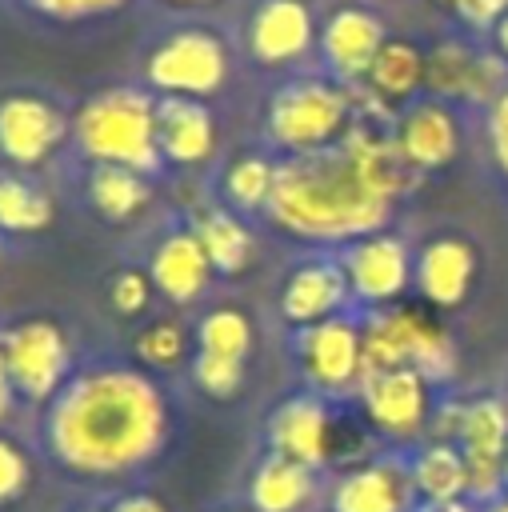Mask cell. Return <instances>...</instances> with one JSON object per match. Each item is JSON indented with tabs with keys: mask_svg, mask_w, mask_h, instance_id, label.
<instances>
[{
	"mask_svg": "<svg viewBox=\"0 0 508 512\" xmlns=\"http://www.w3.org/2000/svg\"><path fill=\"white\" fill-rule=\"evenodd\" d=\"M24 4L52 20H92V16L116 12L124 0H24Z\"/></svg>",
	"mask_w": 508,
	"mask_h": 512,
	"instance_id": "35",
	"label": "cell"
},
{
	"mask_svg": "<svg viewBox=\"0 0 508 512\" xmlns=\"http://www.w3.org/2000/svg\"><path fill=\"white\" fill-rule=\"evenodd\" d=\"M0 356L12 376V388L28 404H52L56 392L72 380V344L52 320H20L0 332Z\"/></svg>",
	"mask_w": 508,
	"mask_h": 512,
	"instance_id": "6",
	"label": "cell"
},
{
	"mask_svg": "<svg viewBox=\"0 0 508 512\" xmlns=\"http://www.w3.org/2000/svg\"><path fill=\"white\" fill-rule=\"evenodd\" d=\"M436 4H440V8H448V12H452V16H456V8H460V4H464V0H436Z\"/></svg>",
	"mask_w": 508,
	"mask_h": 512,
	"instance_id": "42",
	"label": "cell"
},
{
	"mask_svg": "<svg viewBox=\"0 0 508 512\" xmlns=\"http://www.w3.org/2000/svg\"><path fill=\"white\" fill-rule=\"evenodd\" d=\"M340 268H344L348 292L376 312V308H392L408 292L416 260H412V252H408V244L400 236L368 232V236H360V240H352L344 248Z\"/></svg>",
	"mask_w": 508,
	"mask_h": 512,
	"instance_id": "10",
	"label": "cell"
},
{
	"mask_svg": "<svg viewBox=\"0 0 508 512\" xmlns=\"http://www.w3.org/2000/svg\"><path fill=\"white\" fill-rule=\"evenodd\" d=\"M296 364L312 392L340 396L360 384L364 372V328L352 316H332L308 328H296Z\"/></svg>",
	"mask_w": 508,
	"mask_h": 512,
	"instance_id": "8",
	"label": "cell"
},
{
	"mask_svg": "<svg viewBox=\"0 0 508 512\" xmlns=\"http://www.w3.org/2000/svg\"><path fill=\"white\" fill-rule=\"evenodd\" d=\"M492 36H496V52L508 60V12H504V16H500V24L492 28Z\"/></svg>",
	"mask_w": 508,
	"mask_h": 512,
	"instance_id": "39",
	"label": "cell"
},
{
	"mask_svg": "<svg viewBox=\"0 0 508 512\" xmlns=\"http://www.w3.org/2000/svg\"><path fill=\"white\" fill-rule=\"evenodd\" d=\"M192 380H196V388H204L208 396L228 400V396H236L240 384H244V360H228V356H208V352H200V356L192 360Z\"/></svg>",
	"mask_w": 508,
	"mask_h": 512,
	"instance_id": "32",
	"label": "cell"
},
{
	"mask_svg": "<svg viewBox=\"0 0 508 512\" xmlns=\"http://www.w3.org/2000/svg\"><path fill=\"white\" fill-rule=\"evenodd\" d=\"M416 500L412 468L396 456L356 464L332 484V512H412Z\"/></svg>",
	"mask_w": 508,
	"mask_h": 512,
	"instance_id": "14",
	"label": "cell"
},
{
	"mask_svg": "<svg viewBox=\"0 0 508 512\" xmlns=\"http://www.w3.org/2000/svg\"><path fill=\"white\" fill-rule=\"evenodd\" d=\"M316 40V16L308 0H260L248 20V52L252 60L280 68L300 60Z\"/></svg>",
	"mask_w": 508,
	"mask_h": 512,
	"instance_id": "15",
	"label": "cell"
},
{
	"mask_svg": "<svg viewBox=\"0 0 508 512\" xmlns=\"http://www.w3.org/2000/svg\"><path fill=\"white\" fill-rule=\"evenodd\" d=\"M268 444L304 468H324L336 448V416L320 392H296L268 416Z\"/></svg>",
	"mask_w": 508,
	"mask_h": 512,
	"instance_id": "13",
	"label": "cell"
},
{
	"mask_svg": "<svg viewBox=\"0 0 508 512\" xmlns=\"http://www.w3.org/2000/svg\"><path fill=\"white\" fill-rule=\"evenodd\" d=\"M476 280V252L464 236H436L416 252L412 284L428 308H460Z\"/></svg>",
	"mask_w": 508,
	"mask_h": 512,
	"instance_id": "17",
	"label": "cell"
},
{
	"mask_svg": "<svg viewBox=\"0 0 508 512\" xmlns=\"http://www.w3.org/2000/svg\"><path fill=\"white\" fill-rule=\"evenodd\" d=\"M224 76H228V52L220 36L208 28H180L164 36L144 60V80L160 96L208 100L212 92L224 88Z\"/></svg>",
	"mask_w": 508,
	"mask_h": 512,
	"instance_id": "7",
	"label": "cell"
},
{
	"mask_svg": "<svg viewBox=\"0 0 508 512\" xmlns=\"http://www.w3.org/2000/svg\"><path fill=\"white\" fill-rule=\"evenodd\" d=\"M28 476H32V468H28L24 448H20L16 440L0 436V504L16 500V496L28 488Z\"/></svg>",
	"mask_w": 508,
	"mask_h": 512,
	"instance_id": "34",
	"label": "cell"
},
{
	"mask_svg": "<svg viewBox=\"0 0 508 512\" xmlns=\"http://www.w3.org/2000/svg\"><path fill=\"white\" fill-rule=\"evenodd\" d=\"M156 144L160 160L196 168L216 152V120L204 100L160 96L156 100Z\"/></svg>",
	"mask_w": 508,
	"mask_h": 512,
	"instance_id": "20",
	"label": "cell"
},
{
	"mask_svg": "<svg viewBox=\"0 0 508 512\" xmlns=\"http://www.w3.org/2000/svg\"><path fill=\"white\" fill-rule=\"evenodd\" d=\"M88 200H92V208L104 220L124 224L136 212H144V204H148V180H144V172L120 168V164H96L92 176H88Z\"/></svg>",
	"mask_w": 508,
	"mask_h": 512,
	"instance_id": "26",
	"label": "cell"
},
{
	"mask_svg": "<svg viewBox=\"0 0 508 512\" xmlns=\"http://www.w3.org/2000/svg\"><path fill=\"white\" fill-rule=\"evenodd\" d=\"M384 24L376 20V12L360 8V4H344L336 8L324 28H320V52H324V64L332 68V76L348 88V84H360L368 64L376 60L380 44H384Z\"/></svg>",
	"mask_w": 508,
	"mask_h": 512,
	"instance_id": "16",
	"label": "cell"
},
{
	"mask_svg": "<svg viewBox=\"0 0 508 512\" xmlns=\"http://www.w3.org/2000/svg\"><path fill=\"white\" fill-rule=\"evenodd\" d=\"M184 352H188V332H184V324L172 320V316L152 320V324L140 328V336H136V356H140V364H148V368H172V364L184 360Z\"/></svg>",
	"mask_w": 508,
	"mask_h": 512,
	"instance_id": "31",
	"label": "cell"
},
{
	"mask_svg": "<svg viewBox=\"0 0 508 512\" xmlns=\"http://www.w3.org/2000/svg\"><path fill=\"white\" fill-rule=\"evenodd\" d=\"M196 344L208 356L244 360L248 348H252V324H248V316L240 308H212L196 324Z\"/></svg>",
	"mask_w": 508,
	"mask_h": 512,
	"instance_id": "30",
	"label": "cell"
},
{
	"mask_svg": "<svg viewBox=\"0 0 508 512\" xmlns=\"http://www.w3.org/2000/svg\"><path fill=\"white\" fill-rule=\"evenodd\" d=\"M108 296H112V304H116L120 316H140L148 308V300H152V280L140 268H124V272L112 276Z\"/></svg>",
	"mask_w": 508,
	"mask_h": 512,
	"instance_id": "33",
	"label": "cell"
},
{
	"mask_svg": "<svg viewBox=\"0 0 508 512\" xmlns=\"http://www.w3.org/2000/svg\"><path fill=\"white\" fill-rule=\"evenodd\" d=\"M396 148L408 160L412 172H432L444 168L456 148H460V124L452 116V108L444 100H416L400 112L396 128Z\"/></svg>",
	"mask_w": 508,
	"mask_h": 512,
	"instance_id": "18",
	"label": "cell"
},
{
	"mask_svg": "<svg viewBox=\"0 0 508 512\" xmlns=\"http://www.w3.org/2000/svg\"><path fill=\"white\" fill-rule=\"evenodd\" d=\"M484 512H508V496H496V500H492Z\"/></svg>",
	"mask_w": 508,
	"mask_h": 512,
	"instance_id": "41",
	"label": "cell"
},
{
	"mask_svg": "<svg viewBox=\"0 0 508 512\" xmlns=\"http://www.w3.org/2000/svg\"><path fill=\"white\" fill-rule=\"evenodd\" d=\"M312 492H316V472L276 452H268L248 480V496L256 512H300L312 500Z\"/></svg>",
	"mask_w": 508,
	"mask_h": 512,
	"instance_id": "23",
	"label": "cell"
},
{
	"mask_svg": "<svg viewBox=\"0 0 508 512\" xmlns=\"http://www.w3.org/2000/svg\"><path fill=\"white\" fill-rule=\"evenodd\" d=\"M420 512H472L468 500H456V504H424Z\"/></svg>",
	"mask_w": 508,
	"mask_h": 512,
	"instance_id": "40",
	"label": "cell"
},
{
	"mask_svg": "<svg viewBox=\"0 0 508 512\" xmlns=\"http://www.w3.org/2000/svg\"><path fill=\"white\" fill-rule=\"evenodd\" d=\"M164 4H180V8H192V4H204V0H164Z\"/></svg>",
	"mask_w": 508,
	"mask_h": 512,
	"instance_id": "43",
	"label": "cell"
},
{
	"mask_svg": "<svg viewBox=\"0 0 508 512\" xmlns=\"http://www.w3.org/2000/svg\"><path fill=\"white\" fill-rule=\"evenodd\" d=\"M112 512H164V504H160L156 496H144V492H140V496H124Z\"/></svg>",
	"mask_w": 508,
	"mask_h": 512,
	"instance_id": "38",
	"label": "cell"
},
{
	"mask_svg": "<svg viewBox=\"0 0 508 512\" xmlns=\"http://www.w3.org/2000/svg\"><path fill=\"white\" fill-rule=\"evenodd\" d=\"M48 452L76 476H120L148 464L168 436V404L152 376L128 364L72 372L44 420Z\"/></svg>",
	"mask_w": 508,
	"mask_h": 512,
	"instance_id": "1",
	"label": "cell"
},
{
	"mask_svg": "<svg viewBox=\"0 0 508 512\" xmlns=\"http://www.w3.org/2000/svg\"><path fill=\"white\" fill-rule=\"evenodd\" d=\"M12 408H16V388H12V376H8L4 356H0V424L12 416Z\"/></svg>",
	"mask_w": 508,
	"mask_h": 512,
	"instance_id": "37",
	"label": "cell"
},
{
	"mask_svg": "<svg viewBox=\"0 0 508 512\" xmlns=\"http://www.w3.org/2000/svg\"><path fill=\"white\" fill-rule=\"evenodd\" d=\"M392 200L364 176L360 160L340 140L336 148L288 156L276 164L268 216L280 232L312 244H352L380 232Z\"/></svg>",
	"mask_w": 508,
	"mask_h": 512,
	"instance_id": "2",
	"label": "cell"
},
{
	"mask_svg": "<svg viewBox=\"0 0 508 512\" xmlns=\"http://www.w3.org/2000/svg\"><path fill=\"white\" fill-rule=\"evenodd\" d=\"M468 468V496L492 504L500 496L504 480V456H508V404L504 400H472L460 408V428L452 440Z\"/></svg>",
	"mask_w": 508,
	"mask_h": 512,
	"instance_id": "9",
	"label": "cell"
},
{
	"mask_svg": "<svg viewBox=\"0 0 508 512\" xmlns=\"http://www.w3.org/2000/svg\"><path fill=\"white\" fill-rule=\"evenodd\" d=\"M192 232L200 236L204 244V256L212 264V272L220 276H240L248 264H252V252H256V240L248 232V224L224 208H208L196 216Z\"/></svg>",
	"mask_w": 508,
	"mask_h": 512,
	"instance_id": "24",
	"label": "cell"
},
{
	"mask_svg": "<svg viewBox=\"0 0 508 512\" xmlns=\"http://www.w3.org/2000/svg\"><path fill=\"white\" fill-rule=\"evenodd\" d=\"M348 296L352 292H348L344 268L332 260H312V264H300L288 272V280L280 288V316L292 328H308V324L340 316Z\"/></svg>",
	"mask_w": 508,
	"mask_h": 512,
	"instance_id": "21",
	"label": "cell"
},
{
	"mask_svg": "<svg viewBox=\"0 0 508 512\" xmlns=\"http://www.w3.org/2000/svg\"><path fill=\"white\" fill-rule=\"evenodd\" d=\"M352 128V92L340 80H292L268 100L264 136L288 156L336 148Z\"/></svg>",
	"mask_w": 508,
	"mask_h": 512,
	"instance_id": "4",
	"label": "cell"
},
{
	"mask_svg": "<svg viewBox=\"0 0 508 512\" xmlns=\"http://www.w3.org/2000/svg\"><path fill=\"white\" fill-rule=\"evenodd\" d=\"M380 368H416L436 384L452 376L456 348L424 308L412 304L376 308L364 320V372H380Z\"/></svg>",
	"mask_w": 508,
	"mask_h": 512,
	"instance_id": "5",
	"label": "cell"
},
{
	"mask_svg": "<svg viewBox=\"0 0 508 512\" xmlns=\"http://www.w3.org/2000/svg\"><path fill=\"white\" fill-rule=\"evenodd\" d=\"M68 136V116L36 96V92H12L0 100V156L12 168H36L56 156V148Z\"/></svg>",
	"mask_w": 508,
	"mask_h": 512,
	"instance_id": "12",
	"label": "cell"
},
{
	"mask_svg": "<svg viewBox=\"0 0 508 512\" xmlns=\"http://www.w3.org/2000/svg\"><path fill=\"white\" fill-rule=\"evenodd\" d=\"M148 280L152 288L172 300V304H196L208 284H212V264L204 256V244L192 228H176L168 232L156 248H152V260H148Z\"/></svg>",
	"mask_w": 508,
	"mask_h": 512,
	"instance_id": "19",
	"label": "cell"
},
{
	"mask_svg": "<svg viewBox=\"0 0 508 512\" xmlns=\"http://www.w3.org/2000/svg\"><path fill=\"white\" fill-rule=\"evenodd\" d=\"M76 144L92 164H120L132 172H156V100L140 88H108L80 104Z\"/></svg>",
	"mask_w": 508,
	"mask_h": 512,
	"instance_id": "3",
	"label": "cell"
},
{
	"mask_svg": "<svg viewBox=\"0 0 508 512\" xmlns=\"http://www.w3.org/2000/svg\"><path fill=\"white\" fill-rule=\"evenodd\" d=\"M504 480H508V456H504Z\"/></svg>",
	"mask_w": 508,
	"mask_h": 512,
	"instance_id": "44",
	"label": "cell"
},
{
	"mask_svg": "<svg viewBox=\"0 0 508 512\" xmlns=\"http://www.w3.org/2000/svg\"><path fill=\"white\" fill-rule=\"evenodd\" d=\"M412 484L424 504H456L468 496V468L456 444L432 440L412 456Z\"/></svg>",
	"mask_w": 508,
	"mask_h": 512,
	"instance_id": "25",
	"label": "cell"
},
{
	"mask_svg": "<svg viewBox=\"0 0 508 512\" xmlns=\"http://www.w3.org/2000/svg\"><path fill=\"white\" fill-rule=\"evenodd\" d=\"M52 216L56 204L40 184H32L12 168H0V232H16V236L44 232Z\"/></svg>",
	"mask_w": 508,
	"mask_h": 512,
	"instance_id": "27",
	"label": "cell"
},
{
	"mask_svg": "<svg viewBox=\"0 0 508 512\" xmlns=\"http://www.w3.org/2000/svg\"><path fill=\"white\" fill-rule=\"evenodd\" d=\"M488 148L496 168L508 176V88L488 104Z\"/></svg>",
	"mask_w": 508,
	"mask_h": 512,
	"instance_id": "36",
	"label": "cell"
},
{
	"mask_svg": "<svg viewBox=\"0 0 508 512\" xmlns=\"http://www.w3.org/2000/svg\"><path fill=\"white\" fill-rule=\"evenodd\" d=\"M360 408L392 440H412L432 420V380L416 368H380L364 372L360 384Z\"/></svg>",
	"mask_w": 508,
	"mask_h": 512,
	"instance_id": "11",
	"label": "cell"
},
{
	"mask_svg": "<svg viewBox=\"0 0 508 512\" xmlns=\"http://www.w3.org/2000/svg\"><path fill=\"white\" fill-rule=\"evenodd\" d=\"M360 84L380 108H396V104L412 100L424 88V52L412 40H400V36L384 40Z\"/></svg>",
	"mask_w": 508,
	"mask_h": 512,
	"instance_id": "22",
	"label": "cell"
},
{
	"mask_svg": "<svg viewBox=\"0 0 508 512\" xmlns=\"http://www.w3.org/2000/svg\"><path fill=\"white\" fill-rule=\"evenodd\" d=\"M276 188V164L260 152H248L228 164L224 172V200L240 212H264Z\"/></svg>",
	"mask_w": 508,
	"mask_h": 512,
	"instance_id": "29",
	"label": "cell"
},
{
	"mask_svg": "<svg viewBox=\"0 0 508 512\" xmlns=\"http://www.w3.org/2000/svg\"><path fill=\"white\" fill-rule=\"evenodd\" d=\"M472 68H476V52H468L460 40H440L424 56V88L444 104L448 100H468Z\"/></svg>",
	"mask_w": 508,
	"mask_h": 512,
	"instance_id": "28",
	"label": "cell"
}]
</instances>
